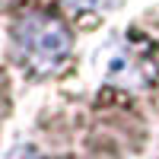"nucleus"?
Wrapping results in <instances>:
<instances>
[{"label": "nucleus", "mask_w": 159, "mask_h": 159, "mask_svg": "<svg viewBox=\"0 0 159 159\" xmlns=\"http://www.w3.org/2000/svg\"><path fill=\"white\" fill-rule=\"evenodd\" d=\"M159 80V64L147 54V42L124 38L115 42V54L108 57V76L105 83L115 89H147Z\"/></svg>", "instance_id": "nucleus-2"}, {"label": "nucleus", "mask_w": 159, "mask_h": 159, "mask_svg": "<svg viewBox=\"0 0 159 159\" xmlns=\"http://www.w3.org/2000/svg\"><path fill=\"white\" fill-rule=\"evenodd\" d=\"M13 54L32 76H54L73 57V32L57 3H32L13 19Z\"/></svg>", "instance_id": "nucleus-1"}, {"label": "nucleus", "mask_w": 159, "mask_h": 159, "mask_svg": "<svg viewBox=\"0 0 159 159\" xmlns=\"http://www.w3.org/2000/svg\"><path fill=\"white\" fill-rule=\"evenodd\" d=\"M7 159H45V156H42V153H35L32 147H19V150H13Z\"/></svg>", "instance_id": "nucleus-3"}]
</instances>
